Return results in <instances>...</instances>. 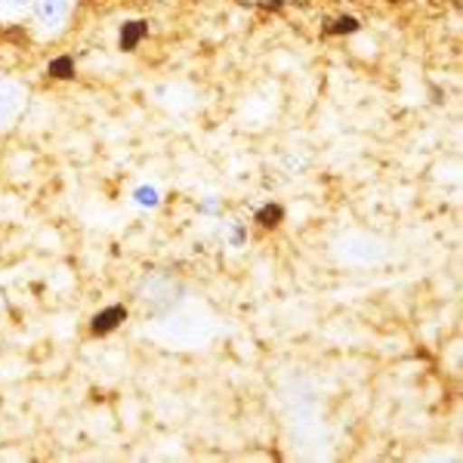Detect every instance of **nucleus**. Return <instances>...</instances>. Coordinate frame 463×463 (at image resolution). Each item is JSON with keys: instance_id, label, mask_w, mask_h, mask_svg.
Wrapping results in <instances>:
<instances>
[{"instance_id": "nucleus-1", "label": "nucleus", "mask_w": 463, "mask_h": 463, "mask_svg": "<svg viewBox=\"0 0 463 463\" xmlns=\"http://www.w3.org/2000/svg\"><path fill=\"white\" fill-rule=\"evenodd\" d=\"M71 0H34V16L43 32H56L69 19Z\"/></svg>"}, {"instance_id": "nucleus-2", "label": "nucleus", "mask_w": 463, "mask_h": 463, "mask_svg": "<svg viewBox=\"0 0 463 463\" xmlns=\"http://www.w3.org/2000/svg\"><path fill=\"white\" fill-rule=\"evenodd\" d=\"M22 109V87L10 78H0V127H6Z\"/></svg>"}, {"instance_id": "nucleus-3", "label": "nucleus", "mask_w": 463, "mask_h": 463, "mask_svg": "<svg viewBox=\"0 0 463 463\" xmlns=\"http://www.w3.org/2000/svg\"><path fill=\"white\" fill-rule=\"evenodd\" d=\"M127 318V309L124 306H109V309H102L99 316L93 318V334H109L115 331L118 325Z\"/></svg>"}, {"instance_id": "nucleus-4", "label": "nucleus", "mask_w": 463, "mask_h": 463, "mask_svg": "<svg viewBox=\"0 0 463 463\" xmlns=\"http://www.w3.org/2000/svg\"><path fill=\"white\" fill-rule=\"evenodd\" d=\"M146 37V22H127L121 28V50H137L139 41Z\"/></svg>"}, {"instance_id": "nucleus-5", "label": "nucleus", "mask_w": 463, "mask_h": 463, "mask_svg": "<svg viewBox=\"0 0 463 463\" xmlns=\"http://www.w3.org/2000/svg\"><path fill=\"white\" fill-rule=\"evenodd\" d=\"M133 201H137L139 207H158L161 204V192L155 189V185H139L137 192H133Z\"/></svg>"}, {"instance_id": "nucleus-6", "label": "nucleus", "mask_w": 463, "mask_h": 463, "mask_svg": "<svg viewBox=\"0 0 463 463\" xmlns=\"http://www.w3.org/2000/svg\"><path fill=\"white\" fill-rule=\"evenodd\" d=\"M50 74H53V78H71V74H74V59L71 56L53 59V62H50Z\"/></svg>"}, {"instance_id": "nucleus-7", "label": "nucleus", "mask_w": 463, "mask_h": 463, "mask_svg": "<svg viewBox=\"0 0 463 463\" xmlns=\"http://www.w3.org/2000/svg\"><path fill=\"white\" fill-rule=\"evenodd\" d=\"M358 28V22L353 19V16H346V19H337V25L331 28L334 34H343V32H355Z\"/></svg>"}, {"instance_id": "nucleus-8", "label": "nucleus", "mask_w": 463, "mask_h": 463, "mask_svg": "<svg viewBox=\"0 0 463 463\" xmlns=\"http://www.w3.org/2000/svg\"><path fill=\"white\" fill-rule=\"evenodd\" d=\"M281 216V211L279 207H266L263 213H260V220H263V226H275V220Z\"/></svg>"}, {"instance_id": "nucleus-9", "label": "nucleus", "mask_w": 463, "mask_h": 463, "mask_svg": "<svg viewBox=\"0 0 463 463\" xmlns=\"http://www.w3.org/2000/svg\"><path fill=\"white\" fill-rule=\"evenodd\" d=\"M28 4H34V0H10V6H13V10H25Z\"/></svg>"}]
</instances>
